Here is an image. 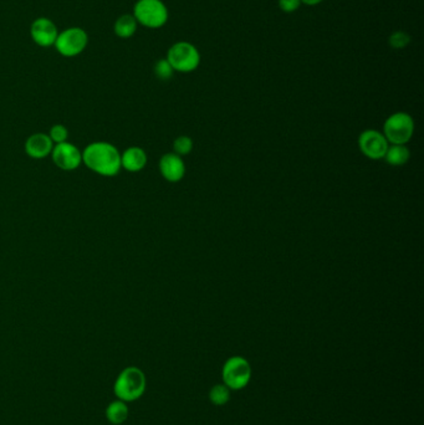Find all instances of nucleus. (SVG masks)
<instances>
[{"instance_id": "1", "label": "nucleus", "mask_w": 424, "mask_h": 425, "mask_svg": "<svg viewBox=\"0 0 424 425\" xmlns=\"http://www.w3.org/2000/svg\"><path fill=\"white\" fill-rule=\"evenodd\" d=\"M83 162L97 175L112 177L120 172L121 155L112 144L95 142L83 150Z\"/></svg>"}, {"instance_id": "2", "label": "nucleus", "mask_w": 424, "mask_h": 425, "mask_svg": "<svg viewBox=\"0 0 424 425\" xmlns=\"http://www.w3.org/2000/svg\"><path fill=\"white\" fill-rule=\"evenodd\" d=\"M146 391V377L137 367H127L121 372L114 383V394L122 402H133L143 395Z\"/></svg>"}, {"instance_id": "3", "label": "nucleus", "mask_w": 424, "mask_h": 425, "mask_svg": "<svg viewBox=\"0 0 424 425\" xmlns=\"http://www.w3.org/2000/svg\"><path fill=\"white\" fill-rule=\"evenodd\" d=\"M133 17L141 26L159 29L168 20V10L161 0H139L133 8Z\"/></svg>"}, {"instance_id": "4", "label": "nucleus", "mask_w": 424, "mask_h": 425, "mask_svg": "<svg viewBox=\"0 0 424 425\" xmlns=\"http://www.w3.org/2000/svg\"><path fill=\"white\" fill-rule=\"evenodd\" d=\"M414 133V121L408 113L391 115L383 125V136L390 144H408Z\"/></svg>"}, {"instance_id": "5", "label": "nucleus", "mask_w": 424, "mask_h": 425, "mask_svg": "<svg viewBox=\"0 0 424 425\" xmlns=\"http://www.w3.org/2000/svg\"><path fill=\"white\" fill-rule=\"evenodd\" d=\"M223 383L230 391H241L247 387L252 378V367L245 358L230 357L222 369Z\"/></svg>"}, {"instance_id": "6", "label": "nucleus", "mask_w": 424, "mask_h": 425, "mask_svg": "<svg viewBox=\"0 0 424 425\" xmlns=\"http://www.w3.org/2000/svg\"><path fill=\"white\" fill-rule=\"evenodd\" d=\"M167 60L171 63L172 69L178 72H192L199 66L201 55L196 46L181 41L171 46L167 54Z\"/></svg>"}, {"instance_id": "7", "label": "nucleus", "mask_w": 424, "mask_h": 425, "mask_svg": "<svg viewBox=\"0 0 424 425\" xmlns=\"http://www.w3.org/2000/svg\"><path fill=\"white\" fill-rule=\"evenodd\" d=\"M89 44V35L81 28H69L59 32L55 49L60 55L65 57H74L80 55Z\"/></svg>"}, {"instance_id": "8", "label": "nucleus", "mask_w": 424, "mask_h": 425, "mask_svg": "<svg viewBox=\"0 0 424 425\" xmlns=\"http://www.w3.org/2000/svg\"><path fill=\"white\" fill-rule=\"evenodd\" d=\"M388 146L390 144L383 133L374 130L363 131L359 137V147L362 155L374 161L385 158Z\"/></svg>"}, {"instance_id": "9", "label": "nucleus", "mask_w": 424, "mask_h": 425, "mask_svg": "<svg viewBox=\"0 0 424 425\" xmlns=\"http://www.w3.org/2000/svg\"><path fill=\"white\" fill-rule=\"evenodd\" d=\"M51 153L54 163L63 170H74L83 162V153L69 142L57 144Z\"/></svg>"}, {"instance_id": "10", "label": "nucleus", "mask_w": 424, "mask_h": 425, "mask_svg": "<svg viewBox=\"0 0 424 425\" xmlns=\"http://www.w3.org/2000/svg\"><path fill=\"white\" fill-rule=\"evenodd\" d=\"M30 35L35 44L41 48H50L57 41V28L48 18H38L32 21L30 26Z\"/></svg>"}, {"instance_id": "11", "label": "nucleus", "mask_w": 424, "mask_h": 425, "mask_svg": "<svg viewBox=\"0 0 424 425\" xmlns=\"http://www.w3.org/2000/svg\"><path fill=\"white\" fill-rule=\"evenodd\" d=\"M159 170L165 181L177 183L183 179L185 166L182 157L177 156L176 153H167L159 161Z\"/></svg>"}, {"instance_id": "12", "label": "nucleus", "mask_w": 424, "mask_h": 425, "mask_svg": "<svg viewBox=\"0 0 424 425\" xmlns=\"http://www.w3.org/2000/svg\"><path fill=\"white\" fill-rule=\"evenodd\" d=\"M52 141L48 135L44 133H35L30 137L28 138L26 144V150L28 153V156L35 158V159H40V158H45V157L49 156L51 152H52Z\"/></svg>"}, {"instance_id": "13", "label": "nucleus", "mask_w": 424, "mask_h": 425, "mask_svg": "<svg viewBox=\"0 0 424 425\" xmlns=\"http://www.w3.org/2000/svg\"><path fill=\"white\" fill-rule=\"evenodd\" d=\"M146 152L139 147H131L121 156V167L128 172H139L146 167Z\"/></svg>"}, {"instance_id": "14", "label": "nucleus", "mask_w": 424, "mask_h": 425, "mask_svg": "<svg viewBox=\"0 0 424 425\" xmlns=\"http://www.w3.org/2000/svg\"><path fill=\"white\" fill-rule=\"evenodd\" d=\"M410 157L411 153L405 144H390L385 155V159L390 166L401 167L410 161Z\"/></svg>"}, {"instance_id": "15", "label": "nucleus", "mask_w": 424, "mask_h": 425, "mask_svg": "<svg viewBox=\"0 0 424 425\" xmlns=\"http://www.w3.org/2000/svg\"><path fill=\"white\" fill-rule=\"evenodd\" d=\"M137 21L133 15L123 14L114 21V34L120 39L132 38L134 32L137 30Z\"/></svg>"}, {"instance_id": "16", "label": "nucleus", "mask_w": 424, "mask_h": 425, "mask_svg": "<svg viewBox=\"0 0 424 425\" xmlns=\"http://www.w3.org/2000/svg\"><path fill=\"white\" fill-rule=\"evenodd\" d=\"M106 417H108V422L112 424H122L128 418V408L125 404V402L117 400V402L111 403L108 406Z\"/></svg>"}, {"instance_id": "17", "label": "nucleus", "mask_w": 424, "mask_h": 425, "mask_svg": "<svg viewBox=\"0 0 424 425\" xmlns=\"http://www.w3.org/2000/svg\"><path fill=\"white\" fill-rule=\"evenodd\" d=\"M209 399L214 406H224L230 400V389L224 383L216 384L209 392Z\"/></svg>"}, {"instance_id": "18", "label": "nucleus", "mask_w": 424, "mask_h": 425, "mask_svg": "<svg viewBox=\"0 0 424 425\" xmlns=\"http://www.w3.org/2000/svg\"><path fill=\"white\" fill-rule=\"evenodd\" d=\"M173 150L177 156H188L190 152L193 150V141L192 138L187 136H179L176 138V141L173 142Z\"/></svg>"}, {"instance_id": "19", "label": "nucleus", "mask_w": 424, "mask_h": 425, "mask_svg": "<svg viewBox=\"0 0 424 425\" xmlns=\"http://www.w3.org/2000/svg\"><path fill=\"white\" fill-rule=\"evenodd\" d=\"M173 71L174 70L172 69L171 63H168L167 59H161L154 65V74L159 80H170L173 75Z\"/></svg>"}, {"instance_id": "20", "label": "nucleus", "mask_w": 424, "mask_h": 425, "mask_svg": "<svg viewBox=\"0 0 424 425\" xmlns=\"http://www.w3.org/2000/svg\"><path fill=\"white\" fill-rule=\"evenodd\" d=\"M410 41H411L410 35L403 32H396L390 38V45L393 49H403L410 44Z\"/></svg>"}, {"instance_id": "21", "label": "nucleus", "mask_w": 424, "mask_h": 425, "mask_svg": "<svg viewBox=\"0 0 424 425\" xmlns=\"http://www.w3.org/2000/svg\"><path fill=\"white\" fill-rule=\"evenodd\" d=\"M49 137L51 138L52 144L55 142V144H59L66 142V139H68V130L63 125L52 126Z\"/></svg>"}, {"instance_id": "22", "label": "nucleus", "mask_w": 424, "mask_h": 425, "mask_svg": "<svg viewBox=\"0 0 424 425\" xmlns=\"http://www.w3.org/2000/svg\"><path fill=\"white\" fill-rule=\"evenodd\" d=\"M280 9L285 13H292L300 7V0H279Z\"/></svg>"}, {"instance_id": "23", "label": "nucleus", "mask_w": 424, "mask_h": 425, "mask_svg": "<svg viewBox=\"0 0 424 425\" xmlns=\"http://www.w3.org/2000/svg\"><path fill=\"white\" fill-rule=\"evenodd\" d=\"M300 1H304L305 4H307V6H316L319 3H321L323 0H300Z\"/></svg>"}]
</instances>
